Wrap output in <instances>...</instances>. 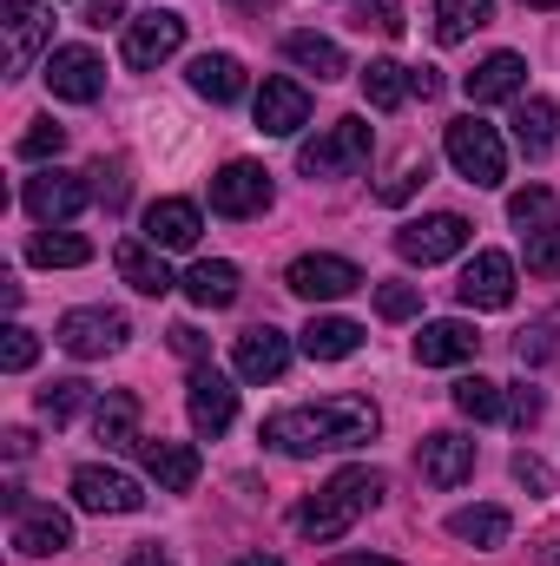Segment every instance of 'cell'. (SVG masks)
<instances>
[{"instance_id":"cell-5","label":"cell","mask_w":560,"mask_h":566,"mask_svg":"<svg viewBox=\"0 0 560 566\" xmlns=\"http://www.w3.org/2000/svg\"><path fill=\"white\" fill-rule=\"evenodd\" d=\"M93 171H60V165H46V171H33L27 178V191H20V205L33 211V224H73L86 205H93V185H86Z\"/></svg>"},{"instance_id":"cell-19","label":"cell","mask_w":560,"mask_h":566,"mask_svg":"<svg viewBox=\"0 0 560 566\" xmlns=\"http://www.w3.org/2000/svg\"><path fill=\"white\" fill-rule=\"evenodd\" d=\"M133 454H139V468L158 481V488H165V494H191V488H198V448L165 441V434H158V441H152V434H139V448H133Z\"/></svg>"},{"instance_id":"cell-40","label":"cell","mask_w":560,"mask_h":566,"mask_svg":"<svg viewBox=\"0 0 560 566\" xmlns=\"http://www.w3.org/2000/svg\"><path fill=\"white\" fill-rule=\"evenodd\" d=\"M60 151H66V126H53V119H33V126H27L20 158H60Z\"/></svg>"},{"instance_id":"cell-45","label":"cell","mask_w":560,"mask_h":566,"mask_svg":"<svg viewBox=\"0 0 560 566\" xmlns=\"http://www.w3.org/2000/svg\"><path fill=\"white\" fill-rule=\"evenodd\" d=\"M541 409H548V402H541V389H515V396H508V422H515V428H535V422H541Z\"/></svg>"},{"instance_id":"cell-33","label":"cell","mask_w":560,"mask_h":566,"mask_svg":"<svg viewBox=\"0 0 560 566\" xmlns=\"http://www.w3.org/2000/svg\"><path fill=\"white\" fill-rule=\"evenodd\" d=\"M448 402H455L468 422H501V416H508V396H501V382H488V376H455Z\"/></svg>"},{"instance_id":"cell-34","label":"cell","mask_w":560,"mask_h":566,"mask_svg":"<svg viewBox=\"0 0 560 566\" xmlns=\"http://www.w3.org/2000/svg\"><path fill=\"white\" fill-rule=\"evenodd\" d=\"M508 527H515L508 507H455V514H448V534L468 541V547H501Z\"/></svg>"},{"instance_id":"cell-27","label":"cell","mask_w":560,"mask_h":566,"mask_svg":"<svg viewBox=\"0 0 560 566\" xmlns=\"http://www.w3.org/2000/svg\"><path fill=\"white\" fill-rule=\"evenodd\" d=\"M178 290L198 303V310H225V303H238V264H225V258H205V264H191Z\"/></svg>"},{"instance_id":"cell-43","label":"cell","mask_w":560,"mask_h":566,"mask_svg":"<svg viewBox=\"0 0 560 566\" xmlns=\"http://www.w3.org/2000/svg\"><path fill=\"white\" fill-rule=\"evenodd\" d=\"M422 178H428V158H416V151H409V158L396 165V178H383V205H403Z\"/></svg>"},{"instance_id":"cell-37","label":"cell","mask_w":560,"mask_h":566,"mask_svg":"<svg viewBox=\"0 0 560 566\" xmlns=\"http://www.w3.org/2000/svg\"><path fill=\"white\" fill-rule=\"evenodd\" d=\"M86 396H93V389H86L80 376H66V382H53V389H40V416H46L53 428H66L73 416H80V409H86Z\"/></svg>"},{"instance_id":"cell-8","label":"cell","mask_w":560,"mask_h":566,"mask_svg":"<svg viewBox=\"0 0 560 566\" xmlns=\"http://www.w3.org/2000/svg\"><path fill=\"white\" fill-rule=\"evenodd\" d=\"M468 251V218H455V211H435V218H416V224H403L396 231V258L403 264H448V258H462Z\"/></svg>"},{"instance_id":"cell-26","label":"cell","mask_w":560,"mask_h":566,"mask_svg":"<svg viewBox=\"0 0 560 566\" xmlns=\"http://www.w3.org/2000/svg\"><path fill=\"white\" fill-rule=\"evenodd\" d=\"M297 349L310 363H343V356L363 349V323H350V316H310V329L297 336Z\"/></svg>"},{"instance_id":"cell-41","label":"cell","mask_w":560,"mask_h":566,"mask_svg":"<svg viewBox=\"0 0 560 566\" xmlns=\"http://www.w3.org/2000/svg\"><path fill=\"white\" fill-rule=\"evenodd\" d=\"M350 13H356V27H376V33H390V40L409 27V20H403L390 0H350Z\"/></svg>"},{"instance_id":"cell-51","label":"cell","mask_w":560,"mask_h":566,"mask_svg":"<svg viewBox=\"0 0 560 566\" xmlns=\"http://www.w3.org/2000/svg\"><path fill=\"white\" fill-rule=\"evenodd\" d=\"M336 566H396V560H363V554H350V560H336Z\"/></svg>"},{"instance_id":"cell-32","label":"cell","mask_w":560,"mask_h":566,"mask_svg":"<svg viewBox=\"0 0 560 566\" xmlns=\"http://www.w3.org/2000/svg\"><path fill=\"white\" fill-rule=\"evenodd\" d=\"M283 53H290L303 73H317V80H343V73H350L343 46H336V40H323V33H290V40H283Z\"/></svg>"},{"instance_id":"cell-15","label":"cell","mask_w":560,"mask_h":566,"mask_svg":"<svg viewBox=\"0 0 560 566\" xmlns=\"http://www.w3.org/2000/svg\"><path fill=\"white\" fill-rule=\"evenodd\" d=\"M416 468H422L428 488H462V481L475 474V441L455 434V428H435V434H422Z\"/></svg>"},{"instance_id":"cell-4","label":"cell","mask_w":560,"mask_h":566,"mask_svg":"<svg viewBox=\"0 0 560 566\" xmlns=\"http://www.w3.org/2000/svg\"><path fill=\"white\" fill-rule=\"evenodd\" d=\"M370 126L363 119H336L330 133H317V139L297 145V165L310 171V178H350V171H363L370 165Z\"/></svg>"},{"instance_id":"cell-39","label":"cell","mask_w":560,"mask_h":566,"mask_svg":"<svg viewBox=\"0 0 560 566\" xmlns=\"http://www.w3.org/2000/svg\"><path fill=\"white\" fill-rule=\"evenodd\" d=\"M376 310H383L390 323H409L422 310V290L416 283H376Z\"/></svg>"},{"instance_id":"cell-3","label":"cell","mask_w":560,"mask_h":566,"mask_svg":"<svg viewBox=\"0 0 560 566\" xmlns=\"http://www.w3.org/2000/svg\"><path fill=\"white\" fill-rule=\"evenodd\" d=\"M442 145H448V165H455L475 191H495V185L508 178V145H501V133H495L488 119H475V113L455 119Z\"/></svg>"},{"instance_id":"cell-48","label":"cell","mask_w":560,"mask_h":566,"mask_svg":"<svg viewBox=\"0 0 560 566\" xmlns=\"http://www.w3.org/2000/svg\"><path fill=\"white\" fill-rule=\"evenodd\" d=\"M416 93H422V99H435V93H442V73H435V66H416Z\"/></svg>"},{"instance_id":"cell-17","label":"cell","mask_w":560,"mask_h":566,"mask_svg":"<svg viewBox=\"0 0 560 566\" xmlns=\"http://www.w3.org/2000/svg\"><path fill=\"white\" fill-rule=\"evenodd\" d=\"M0 27H7V66L13 73H27L33 53L53 40V20H46L40 0H0Z\"/></svg>"},{"instance_id":"cell-35","label":"cell","mask_w":560,"mask_h":566,"mask_svg":"<svg viewBox=\"0 0 560 566\" xmlns=\"http://www.w3.org/2000/svg\"><path fill=\"white\" fill-rule=\"evenodd\" d=\"M488 20H495V0H435V40H442V46L468 40V33L488 27Z\"/></svg>"},{"instance_id":"cell-44","label":"cell","mask_w":560,"mask_h":566,"mask_svg":"<svg viewBox=\"0 0 560 566\" xmlns=\"http://www.w3.org/2000/svg\"><path fill=\"white\" fill-rule=\"evenodd\" d=\"M515 481H521L528 494H548V488H554V474H548V461H541V454H528V448L515 454Z\"/></svg>"},{"instance_id":"cell-2","label":"cell","mask_w":560,"mask_h":566,"mask_svg":"<svg viewBox=\"0 0 560 566\" xmlns=\"http://www.w3.org/2000/svg\"><path fill=\"white\" fill-rule=\"evenodd\" d=\"M376 501H383V474H376V468H343V474H330V488H323L317 501H303V507H297V521H290V527H297L303 541H317V547H323V541H343V534L376 507Z\"/></svg>"},{"instance_id":"cell-1","label":"cell","mask_w":560,"mask_h":566,"mask_svg":"<svg viewBox=\"0 0 560 566\" xmlns=\"http://www.w3.org/2000/svg\"><path fill=\"white\" fill-rule=\"evenodd\" d=\"M376 402L370 396H323V402H303V409H283L265 422V441L278 448V454H336V448H363V441H376Z\"/></svg>"},{"instance_id":"cell-22","label":"cell","mask_w":560,"mask_h":566,"mask_svg":"<svg viewBox=\"0 0 560 566\" xmlns=\"http://www.w3.org/2000/svg\"><path fill=\"white\" fill-rule=\"evenodd\" d=\"M521 86H528V60L521 53H488L468 80H462V93H468V106H495V99H521Z\"/></svg>"},{"instance_id":"cell-24","label":"cell","mask_w":560,"mask_h":566,"mask_svg":"<svg viewBox=\"0 0 560 566\" xmlns=\"http://www.w3.org/2000/svg\"><path fill=\"white\" fill-rule=\"evenodd\" d=\"M113 271H120V283H133L139 296H165V290H178V277L165 271V251L145 244V238H126V244L113 251Z\"/></svg>"},{"instance_id":"cell-42","label":"cell","mask_w":560,"mask_h":566,"mask_svg":"<svg viewBox=\"0 0 560 566\" xmlns=\"http://www.w3.org/2000/svg\"><path fill=\"white\" fill-rule=\"evenodd\" d=\"M528 271H535V277H560V224L528 238Z\"/></svg>"},{"instance_id":"cell-50","label":"cell","mask_w":560,"mask_h":566,"mask_svg":"<svg viewBox=\"0 0 560 566\" xmlns=\"http://www.w3.org/2000/svg\"><path fill=\"white\" fill-rule=\"evenodd\" d=\"M231 566H283L278 554H245V560H231Z\"/></svg>"},{"instance_id":"cell-13","label":"cell","mask_w":560,"mask_h":566,"mask_svg":"<svg viewBox=\"0 0 560 566\" xmlns=\"http://www.w3.org/2000/svg\"><path fill=\"white\" fill-rule=\"evenodd\" d=\"M178 46H185V20H178L172 7H152V13H139V20H126V66L152 73V66L172 60Z\"/></svg>"},{"instance_id":"cell-30","label":"cell","mask_w":560,"mask_h":566,"mask_svg":"<svg viewBox=\"0 0 560 566\" xmlns=\"http://www.w3.org/2000/svg\"><path fill=\"white\" fill-rule=\"evenodd\" d=\"M93 434H100L106 448H139V396L113 389V396L93 409Z\"/></svg>"},{"instance_id":"cell-25","label":"cell","mask_w":560,"mask_h":566,"mask_svg":"<svg viewBox=\"0 0 560 566\" xmlns=\"http://www.w3.org/2000/svg\"><path fill=\"white\" fill-rule=\"evenodd\" d=\"M185 80H191V93H198V99H211V106L245 99V60H238V53H198Z\"/></svg>"},{"instance_id":"cell-53","label":"cell","mask_w":560,"mask_h":566,"mask_svg":"<svg viewBox=\"0 0 560 566\" xmlns=\"http://www.w3.org/2000/svg\"><path fill=\"white\" fill-rule=\"evenodd\" d=\"M548 560H554V566H560V554H548Z\"/></svg>"},{"instance_id":"cell-31","label":"cell","mask_w":560,"mask_h":566,"mask_svg":"<svg viewBox=\"0 0 560 566\" xmlns=\"http://www.w3.org/2000/svg\"><path fill=\"white\" fill-rule=\"evenodd\" d=\"M554 126H560L554 99H541V93H528V99L515 106V145H521L528 158H541V151H554Z\"/></svg>"},{"instance_id":"cell-46","label":"cell","mask_w":560,"mask_h":566,"mask_svg":"<svg viewBox=\"0 0 560 566\" xmlns=\"http://www.w3.org/2000/svg\"><path fill=\"white\" fill-rule=\"evenodd\" d=\"M126 20V0H93L86 7V27H120Z\"/></svg>"},{"instance_id":"cell-49","label":"cell","mask_w":560,"mask_h":566,"mask_svg":"<svg viewBox=\"0 0 560 566\" xmlns=\"http://www.w3.org/2000/svg\"><path fill=\"white\" fill-rule=\"evenodd\" d=\"M126 566H178V560H172L165 547H139V554H133V560H126Z\"/></svg>"},{"instance_id":"cell-16","label":"cell","mask_w":560,"mask_h":566,"mask_svg":"<svg viewBox=\"0 0 560 566\" xmlns=\"http://www.w3.org/2000/svg\"><path fill=\"white\" fill-rule=\"evenodd\" d=\"M231 369H238V382H278L283 369H290V336H283L278 323L245 329L238 349H231Z\"/></svg>"},{"instance_id":"cell-23","label":"cell","mask_w":560,"mask_h":566,"mask_svg":"<svg viewBox=\"0 0 560 566\" xmlns=\"http://www.w3.org/2000/svg\"><path fill=\"white\" fill-rule=\"evenodd\" d=\"M198 231H205V218H198L191 198H158L145 211V244H158V251H191Z\"/></svg>"},{"instance_id":"cell-28","label":"cell","mask_w":560,"mask_h":566,"mask_svg":"<svg viewBox=\"0 0 560 566\" xmlns=\"http://www.w3.org/2000/svg\"><path fill=\"white\" fill-rule=\"evenodd\" d=\"M409 93H416V66H403V60H370L363 66V99L376 113H396Z\"/></svg>"},{"instance_id":"cell-11","label":"cell","mask_w":560,"mask_h":566,"mask_svg":"<svg viewBox=\"0 0 560 566\" xmlns=\"http://www.w3.org/2000/svg\"><path fill=\"white\" fill-rule=\"evenodd\" d=\"M283 283L303 296V303H336V296H350V290H363V271L350 264V258H330V251H310V258H297Z\"/></svg>"},{"instance_id":"cell-9","label":"cell","mask_w":560,"mask_h":566,"mask_svg":"<svg viewBox=\"0 0 560 566\" xmlns=\"http://www.w3.org/2000/svg\"><path fill=\"white\" fill-rule=\"evenodd\" d=\"M211 211L218 218H258V211H271V171L251 165V158H231L211 178Z\"/></svg>"},{"instance_id":"cell-18","label":"cell","mask_w":560,"mask_h":566,"mask_svg":"<svg viewBox=\"0 0 560 566\" xmlns=\"http://www.w3.org/2000/svg\"><path fill=\"white\" fill-rule=\"evenodd\" d=\"M310 126V93L297 80H265L258 86V133L265 139H297Z\"/></svg>"},{"instance_id":"cell-47","label":"cell","mask_w":560,"mask_h":566,"mask_svg":"<svg viewBox=\"0 0 560 566\" xmlns=\"http://www.w3.org/2000/svg\"><path fill=\"white\" fill-rule=\"evenodd\" d=\"M172 349H178V356H191V363H198V356H205V336H198V329H191V323H178V329H172Z\"/></svg>"},{"instance_id":"cell-14","label":"cell","mask_w":560,"mask_h":566,"mask_svg":"<svg viewBox=\"0 0 560 566\" xmlns=\"http://www.w3.org/2000/svg\"><path fill=\"white\" fill-rule=\"evenodd\" d=\"M66 547H73V521L60 507H46V501H20L13 507V554L40 560V554H66Z\"/></svg>"},{"instance_id":"cell-38","label":"cell","mask_w":560,"mask_h":566,"mask_svg":"<svg viewBox=\"0 0 560 566\" xmlns=\"http://www.w3.org/2000/svg\"><path fill=\"white\" fill-rule=\"evenodd\" d=\"M33 363H40V336H33L27 323H7V329H0V369L20 376V369H33Z\"/></svg>"},{"instance_id":"cell-10","label":"cell","mask_w":560,"mask_h":566,"mask_svg":"<svg viewBox=\"0 0 560 566\" xmlns=\"http://www.w3.org/2000/svg\"><path fill=\"white\" fill-rule=\"evenodd\" d=\"M73 507L80 514H139L145 494L133 474H120V468H73Z\"/></svg>"},{"instance_id":"cell-7","label":"cell","mask_w":560,"mask_h":566,"mask_svg":"<svg viewBox=\"0 0 560 566\" xmlns=\"http://www.w3.org/2000/svg\"><path fill=\"white\" fill-rule=\"evenodd\" d=\"M40 80H46V93L66 99V106H93V99L106 93V66H100L93 46H53L46 66H40Z\"/></svg>"},{"instance_id":"cell-21","label":"cell","mask_w":560,"mask_h":566,"mask_svg":"<svg viewBox=\"0 0 560 566\" xmlns=\"http://www.w3.org/2000/svg\"><path fill=\"white\" fill-rule=\"evenodd\" d=\"M475 349H481V336H475V323H462V316L422 323V336H416V363L422 369H455V363H468Z\"/></svg>"},{"instance_id":"cell-52","label":"cell","mask_w":560,"mask_h":566,"mask_svg":"<svg viewBox=\"0 0 560 566\" xmlns=\"http://www.w3.org/2000/svg\"><path fill=\"white\" fill-rule=\"evenodd\" d=\"M521 7H560V0H521Z\"/></svg>"},{"instance_id":"cell-6","label":"cell","mask_w":560,"mask_h":566,"mask_svg":"<svg viewBox=\"0 0 560 566\" xmlns=\"http://www.w3.org/2000/svg\"><path fill=\"white\" fill-rule=\"evenodd\" d=\"M126 336H133V323L120 316V310H66L60 316V329H53V343L66 349V356H80V363H100V356H120L126 349Z\"/></svg>"},{"instance_id":"cell-20","label":"cell","mask_w":560,"mask_h":566,"mask_svg":"<svg viewBox=\"0 0 560 566\" xmlns=\"http://www.w3.org/2000/svg\"><path fill=\"white\" fill-rule=\"evenodd\" d=\"M185 409H191V428H198V434H225V428L238 422V389H231L218 369H191Z\"/></svg>"},{"instance_id":"cell-29","label":"cell","mask_w":560,"mask_h":566,"mask_svg":"<svg viewBox=\"0 0 560 566\" xmlns=\"http://www.w3.org/2000/svg\"><path fill=\"white\" fill-rule=\"evenodd\" d=\"M27 264H40V271H80V264H93V244L80 238V231H40L33 244H27Z\"/></svg>"},{"instance_id":"cell-12","label":"cell","mask_w":560,"mask_h":566,"mask_svg":"<svg viewBox=\"0 0 560 566\" xmlns=\"http://www.w3.org/2000/svg\"><path fill=\"white\" fill-rule=\"evenodd\" d=\"M455 296H462V310H508L515 303V258L508 251H475Z\"/></svg>"},{"instance_id":"cell-36","label":"cell","mask_w":560,"mask_h":566,"mask_svg":"<svg viewBox=\"0 0 560 566\" xmlns=\"http://www.w3.org/2000/svg\"><path fill=\"white\" fill-rule=\"evenodd\" d=\"M508 218L535 238V231H554V191L548 185H528V191H515L508 198Z\"/></svg>"}]
</instances>
